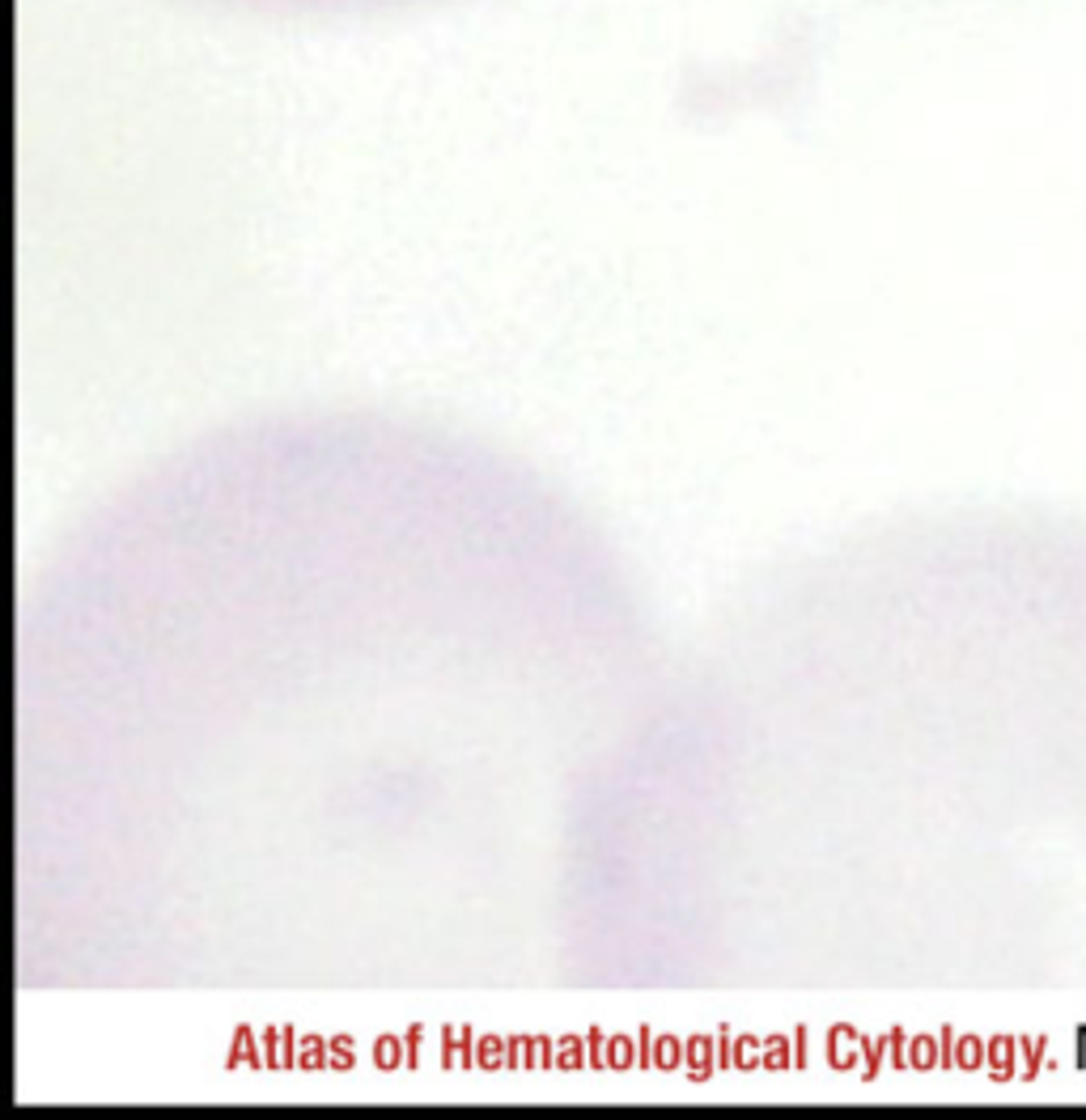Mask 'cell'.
Here are the masks:
<instances>
[{
	"label": "cell",
	"mask_w": 1086,
	"mask_h": 1120,
	"mask_svg": "<svg viewBox=\"0 0 1086 1120\" xmlns=\"http://www.w3.org/2000/svg\"><path fill=\"white\" fill-rule=\"evenodd\" d=\"M209 9L251 17H289V22H344V17H387L429 9L437 0H195Z\"/></svg>",
	"instance_id": "6da1fadb"
},
{
	"label": "cell",
	"mask_w": 1086,
	"mask_h": 1120,
	"mask_svg": "<svg viewBox=\"0 0 1086 1120\" xmlns=\"http://www.w3.org/2000/svg\"><path fill=\"white\" fill-rule=\"evenodd\" d=\"M730 1065H735V1069H764V1040L760 1036H730Z\"/></svg>",
	"instance_id": "7a4b0ae2"
},
{
	"label": "cell",
	"mask_w": 1086,
	"mask_h": 1120,
	"mask_svg": "<svg viewBox=\"0 0 1086 1120\" xmlns=\"http://www.w3.org/2000/svg\"><path fill=\"white\" fill-rule=\"evenodd\" d=\"M475 1065H484V1069H510V1040H501V1036L475 1040Z\"/></svg>",
	"instance_id": "3957f363"
},
{
	"label": "cell",
	"mask_w": 1086,
	"mask_h": 1120,
	"mask_svg": "<svg viewBox=\"0 0 1086 1120\" xmlns=\"http://www.w3.org/2000/svg\"><path fill=\"white\" fill-rule=\"evenodd\" d=\"M683 1061H688V1069H692V1078H705L713 1069V1040L709 1036H692L688 1044H683Z\"/></svg>",
	"instance_id": "277c9868"
},
{
	"label": "cell",
	"mask_w": 1086,
	"mask_h": 1120,
	"mask_svg": "<svg viewBox=\"0 0 1086 1120\" xmlns=\"http://www.w3.org/2000/svg\"><path fill=\"white\" fill-rule=\"evenodd\" d=\"M442 1061L446 1065H475V1036L472 1031H446Z\"/></svg>",
	"instance_id": "5b68a950"
},
{
	"label": "cell",
	"mask_w": 1086,
	"mask_h": 1120,
	"mask_svg": "<svg viewBox=\"0 0 1086 1120\" xmlns=\"http://www.w3.org/2000/svg\"><path fill=\"white\" fill-rule=\"evenodd\" d=\"M590 1065V1049L582 1036H560L557 1040V1069H582Z\"/></svg>",
	"instance_id": "8992f818"
},
{
	"label": "cell",
	"mask_w": 1086,
	"mask_h": 1120,
	"mask_svg": "<svg viewBox=\"0 0 1086 1120\" xmlns=\"http://www.w3.org/2000/svg\"><path fill=\"white\" fill-rule=\"evenodd\" d=\"M374 1057H378V1065H382V1069H399V1065L407 1061V1040L382 1036V1040H378V1049H374Z\"/></svg>",
	"instance_id": "52a82bcc"
},
{
	"label": "cell",
	"mask_w": 1086,
	"mask_h": 1120,
	"mask_svg": "<svg viewBox=\"0 0 1086 1120\" xmlns=\"http://www.w3.org/2000/svg\"><path fill=\"white\" fill-rule=\"evenodd\" d=\"M683 1044L679 1036H654V1069H679Z\"/></svg>",
	"instance_id": "ba28073f"
},
{
	"label": "cell",
	"mask_w": 1086,
	"mask_h": 1120,
	"mask_svg": "<svg viewBox=\"0 0 1086 1120\" xmlns=\"http://www.w3.org/2000/svg\"><path fill=\"white\" fill-rule=\"evenodd\" d=\"M790 1036H764V1069H790Z\"/></svg>",
	"instance_id": "9c48e42d"
},
{
	"label": "cell",
	"mask_w": 1086,
	"mask_h": 1120,
	"mask_svg": "<svg viewBox=\"0 0 1086 1120\" xmlns=\"http://www.w3.org/2000/svg\"><path fill=\"white\" fill-rule=\"evenodd\" d=\"M632 1061H637L632 1040H628V1036H612V1040H607V1069H632Z\"/></svg>",
	"instance_id": "30bf717a"
},
{
	"label": "cell",
	"mask_w": 1086,
	"mask_h": 1120,
	"mask_svg": "<svg viewBox=\"0 0 1086 1120\" xmlns=\"http://www.w3.org/2000/svg\"><path fill=\"white\" fill-rule=\"evenodd\" d=\"M297 1065H310V1069H323L327 1065V1044L319 1036H306L302 1049H297Z\"/></svg>",
	"instance_id": "8fae6325"
},
{
	"label": "cell",
	"mask_w": 1086,
	"mask_h": 1120,
	"mask_svg": "<svg viewBox=\"0 0 1086 1120\" xmlns=\"http://www.w3.org/2000/svg\"><path fill=\"white\" fill-rule=\"evenodd\" d=\"M229 1061L259 1065V1057H255V1036H251V1031H247V1027H242V1031H238V1036H234V1057H229Z\"/></svg>",
	"instance_id": "7c38bea8"
},
{
	"label": "cell",
	"mask_w": 1086,
	"mask_h": 1120,
	"mask_svg": "<svg viewBox=\"0 0 1086 1120\" xmlns=\"http://www.w3.org/2000/svg\"><path fill=\"white\" fill-rule=\"evenodd\" d=\"M585 1049H590V1069H607V1052H603L607 1049V1036H603V1031H590V1036H585Z\"/></svg>",
	"instance_id": "4fadbf2b"
},
{
	"label": "cell",
	"mask_w": 1086,
	"mask_h": 1120,
	"mask_svg": "<svg viewBox=\"0 0 1086 1120\" xmlns=\"http://www.w3.org/2000/svg\"><path fill=\"white\" fill-rule=\"evenodd\" d=\"M327 1052H332V1065H335V1069H349V1065H352V1040H349V1036L332 1040V1044H327Z\"/></svg>",
	"instance_id": "5bb4252c"
}]
</instances>
